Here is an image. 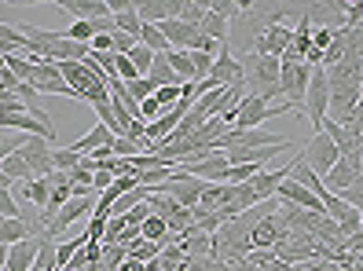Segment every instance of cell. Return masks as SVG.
I'll list each match as a JSON object with an SVG mask.
<instances>
[{"label":"cell","mask_w":363,"mask_h":271,"mask_svg":"<svg viewBox=\"0 0 363 271\" xmlns=\"http://www.w3.org/2000/svg\"><path fill=\"white\" fill-rule=\"evenodd\" d=\"M184 271H213V257H187Z\"/></svg>","instance_id":"40"},{"label":"cell","mask_w":363,"mask_h":271,"mask_svg":"<svg viewBox=\"0 0 363 271\" xmlns=\"http://www.w3.org/2000/svg\"><path fill=\"white\" fill-rule=\"evenodd\" d=\"M290 169H294V161H290V165H283V169H261L257 176L250 180V187L257 191V198H261V202H268V198H275V191H279V183L290 176Z\"/></svg>","instance_id":"14"},{"label":"cell","mask_w":363,"mask_h":271,"mask_svg":"<svg viewBox=\"0 0 363 271\" xmlns=\"http://www.w3.org/2000/svg\"><path fill=\"white\" fill-rule=\"evenodd\" d=\"M206 15H209V4H202V0H180V11H177V18H180L184 26L199 30Z\"/></svg>","instance_id":"19"},{"label":"cell","mask_w":363,"mask_h":271,"mask_svg":"<svg viewBox=\"0 0 363 271\" xmlns=\"http://www.w3.org/2000/svg\"><path fill=\"white\" fill-rule=\"evenodd\" d=\"M8 267V246H0V271Z\"/></svg>","instance_id":"43"},{"label":"cell","mask_w":363,"mask_h":271,"mask_svg":"<svg viewBox=\"0 0 363 271\" xmlns=\"http://www.w3.org/2000/svg\"><path fill=\"white\" fill-rule=\"evenodd\" d=\"M59 11L74 15V23H96V18L111 15V4L106 0H62Z\"/></svg>","instance_id":"13"},{"label":"cell","mask_w":363,"mask_h":271,"mask_svg":"<svg viewBox=\"0 0 363 271\" xmlns=\"http://www.w3.org/2000/svg\"><path fill=\"white\" fill-rule=\"evenodd\" d=\"M81 161H84V158H81V154H74L70 147H55V151H52V165H55V173H74Z\"/></svg>","instance_id":"28"},{"label":"cell","mask_w":363,"mask_h":271,"mask_svg":"<svg viewBox=\"0 0 363 271\" xmlns=\"http://www.w3.org/2000/svg\"><path fill=\"white\" fill-rule=\"evenodd\" d=\"M330 110V85H327V70L323 67H312V81H308V92H305V117L312 121V129L319 132L327 121Z\"/></svg>","instance_id":"3"},{"label":"cell","mask_w":363,"mask_h":271,"mask_svg":"<svg viewBox=\"0 0 363 271\" xmlns=\"http://www.w3.org/2000/svg\"><path fill=\"white\" fill-rule=\"evenodd\" d=\"M96 213V198H74V202H67L59 209V217L48 224V235L52 238H59L62 231H67V227H74L77 220H84V217H92Z\"/></svg>","instance_id":"11"},{"label":"cell","mask_w":363,"mask_h":271,"mask_svg":"<svg viewBox=\"0 0 363 271\" xmlns=\"http://www.w3.org/2000/svg\"><path fill=\"white\" fill-rule=\"evenodd\" d=\"M33 271H59V260H55V242L52 238H40V249H37V264Z\"/></svg>","instance_id":"27"},{"label":"cell","mask_w":363,"mask_h":271,"mask_svg":"<svg viewBox=\"0 0 363 271\" xmlns=\"http://www.w3.org/2000/svg\"><path fill=\"white\" fill-rule=\"evenodd\" d=\"M111 151H114V158H136V154H143V147H140V143L125 139V136H118V139L111 143Z\"/></svg>","instance_id":"37"},{"label":"cell","mask_w":363,"mask_h":271,"mask_svg":"<svg viewBox=\"0 0 363 271\" xmlns=\"http://www.w3.org/2000/svg\"><path fill=\"white\" fill-rule=\"evenodd\" d=\"M125 96H129L133 103H143V99H151V96H155V85H151V77H136L133 85H125Z\"/></svg>","instance_id":"32"},{"label":"cell","mask_w":363,"mask_h":271,"mask_svg":"<svg viewBox=\"0 0 363 271\" xmlns=\"http://www.w3.org/2000/svg\"><path fill=\"white\" fill-rule=\"evenodd\" d=\"M184 92H187V85H162V88H155V99H158L162 110H173L184 99Z\"/></svg>","instance_id":"29"},{"label":"cell","mask_w":363,"mask_h":271,"mask_svg":"<svg viewBox=\"0 0 363 271\" xmlns=\"http://www.w3.org/2000/svg\"><path fill=\"white\" fill-rule=\"evenodd\" d=\"M62 33H67V37L74 40V45H92V37H96L92 23H70V26L62 30Z\"/></svg>","instance_id":"33"},{"label":"cell","mask_w":363,"mask_h":271,"mask_svg":"<svg viewBox=\"0 0 363 271\" xmlns=\"http://www.w3.org/2000/svg\"><path fill=\"white\" fill-rule=\"evenodd\" d=\"M8 187H11V180H8L4 173H0V191H8Z\"/></svg>","instance_id":"44"},{"label":"cell","mask_w":363,"mask_h":271,"mask_svg":"<svg viewBox=\"0 0 363 271\" xmlns=\"http://www.w3.org/2000/svg\"><path fill=\"white\" fill-rule=\"evenodd\" d=\"M279 143H286V136H279V132H264V129H228L213 151H231V147H279Z\"/></svg>","instance_id":"7"},{"label":"cell","mask_w":363,"mask_h":271,"mask_svg":"<svg viewBox=\"0 0 363 271\" xmlns=\"http://www.w3.org/2000/svg\"><path fill=\"white\" fill-rule=\"evenodd\" d=\"M199 33L209 37V40H217V45H228V18H220V15H213V11H209V15L202 18Z\"/></svg>","instance_id":"21"},{"label":"cell","mask_w":363,"mask_h":271,"mask_svg":"<svg viewBox=\"0 0 363 271\" xmlns=\"http://www.w3.org/2000/svg\"><path fill=\"white\" fill-rule=\"evenodd\" d=\"M308 81H312V67L305 59H286L283 70H279V88H283V103L290 110H305V92H308Z\"/></svg>","instance_id":"2"},{"label":"cell","mask_w":363,"mask_h":271,"mask_svg":"<svg viewBox=\"0 0 363 271\" xmlns=\"http://www.w3.org/2000/svg\"><path fill=\"white\" fill-rule=\"evenodd\" d=\"M359 176H363V173H359Z\"/></svg>","instance_id":"46"},{"label":"cell","mask_w":363,"mask_h":271,"mask_svg":"<svg viewBox=\"0 0 363 271\" xmlns=\"http://www.w3.org/2000/svg\"><path fill=\"white\" fill-rule=\"evenodd\" d=\"M0 173H4L11 183H26V180H33V173H30V165L23 161V154H11L4 165H0Z\"/></svg>","instance_id":"24"},{"label":"cell","mask_w":363,"mask_h":271,"mask_svg":"<svg viewBox=\"0 0 363 271\" xmlns=\"http://www.w3.org/2000/svg\"><path fill=\"white\" fill-rule=\"evenodd\" d=\"M4 136H8V132H4V129H0V139H4Z\"/></svg>","instance_id":"45"},{"label":"cell","mask_w":363,"mask_h":271,"mask_svg":"<svg viewBox=\"0 0 363 271\" xmlns=\"http://www.w3.org/2000/svg\"><path fill=\"white\" fill-rule=\"evenodd\" d=\"M0 40H4V45L11 48V52H30V40H26V33L18 30V26H11V23H0Z\"/></svg>","instance_id":"25"},{"label":"cell","mask_w":363,"mask_h":271,"mask_svg":"<svg viewBox=\"0 0 363 271\" xmlns=\"http://www.w3.org/2000/svg\"><path fill=\"white\" fill-rule=\"evenodd\" d=\"M147 77H151L155 88H162V85H184V81L173 74V67H169L165 55H155V67H151V74H147Z\"/></svg>","instance_id":"20"},{"label":"cell","mask_w":363,"mask_h":271,"mask_svg":"<svg viewBox=\"0 0 363 271\" xmlns=\"http://www.w3.org/2000/svg\"><path fill=\"white\" fill-rule=\"evenodd\" d=\"M206 4H209V11L213 15H220V18H228V23H235V18H239L242 15V0H206Z\"/></svg>","instance_id":"30"},{"label":"cell","mask_w":363,"mask_h":271,"mask_svg":"<svg viewBox=\"0 0 363 271\" xmlns=\"http://www.w3.org/2000/svg\"><path fill=\"white\" fill-rule=\"evenodd\" d=\"M52 143L48 139H37V136H26L23 139V147H18V154H23V161L30 165V173H33V180H45V176H52L55 173V165H52Z\"/></svg>","instance_id":"8"},{"label":"cell","mask_w":363,"mask_h":271,"mask_svg":"<svg viewBox=\"0 0 363 271\" xmlns=\"http://www.w3.org/2000/svg\"><path fill=\"white\" fill-rule=\"evenodd\" d=\"M33 235V227L26 217H15V220H0V246H15V242H26Z\"/></svg>","instance_id":"18"},{"label":"cell","mask_w":363,"mask_h":271,"mask_svg":"<svg viewBox=\"0 0 363 271\" xmlns=\"http://www.w3.org/2000/svg\"><path fill=\"white\" fill-rule=\"evenodd\" d=\"M352 183H359V169H356V165H349L345 158H341V161L334 165V169H330V173L323 176V187H327L330 195H341V191H349Z\"/></svg>","instance_id":"15"},{"label":"cell","mask_w":363,"mask_h":271,"mask_svg":"<svg viewBox=\"0 0 363 271\" xmlns=\"http://www.w3.org/2000/svg\"><path fill=\"white\" fill-rule=\"evenodd\" d=\"M334 37H337V30H330V26L312 30V48H315V52H327V48L334 45Z\"/></svg>","instance_id":"39"},{"label":"cell","mask_w":363,"mask_h":271,"mask_svg":"<svg viewBox=\"0 0 363 271\" xmlns=\"http://www.w3.org/2000/svg\"><path fill=\"white\" fill-rule=\"evenodd\" d=\"M187 55H191V67H195V85H199V81H206L209 70H213V55L209 52H187Z\"/></svg>","instance_id":"34"},{"label":"cell","mask_w":363,"mask_h":271,"mask_svg":"<svg viewBox=\"0 0 363 271\" xmlns=\"http://www.w3.org/2000/svg\"><path fill=\"white\" fill-rule=\"evenodd\" d=\"M147 217H151V198H147V202H140V205H133V209L125 213V224H129V227H136V231H140V224H143Z\"/></svg>","instance_id":"38"},{"label":"cell","mask_w":363,"mask_h":271,"mask_svg":"<svg viewBox=\"0 0 363 271\" xmlns=\"http://www.w3.org/2000/svg\"><path fill=\"white\" fill-rule=\"evenodd\" d=\"M30 88H33L37 96H70V99H74L70 85H67V81H62V74H59V62H37Z\"/></svg>","instance_id":"10"},{"label":"cell","mask_w":363,"mask_h":271,"mask_svg":"<svg viewBox=\"0 0 363 271\" xmlns=\"http://www.w3.org/2000/svg\"><path fill=\"white\" fill-rule=\"evenodd\" d=\"M129 59H133V67H136L140 77H147V74H151V67H155V52H151V48H143L140 40H136V48L129 52Z\"/></svg>","instance_id":"31"},{"label":"cell","mask_w":363,"mask_h":271,"mask_svg":"<svg viewBox=\"0 0 363 271\" xmlns=\"http://www.w3.org/2000/svg\"><path fill=\"white\" fill-rule=\"evenodd\" d=\"M37 249H40L37 238H26V242L8 246V271H33V264H37Z\"/></svg>","instance_id":"16"},{"label":"cell","mask_w":363,"mask_h":271,"mask_svg":"<svg viewBox=\"0 0 363 271\" xmlns=\"http://www.w3.org/2000/svg\"><path fill=\"white\" fill-rule=\"evenodd\" d=\"M363 26V0H345V30Z\"/></svg>","instance_id":"36"},{"label":"cell","mask_w":363,"mask_h":271,"mask_svg":"<svg viewBox=\"0 0 363 271\" xmlns=\"http://www.w3.org/2000/svg\"><path fill=\"white\" fill-rule=\"evenodd\" d=\"M275 114H290L286 103H264L257 96H246L239 107H235V125L231 129H261V125Z\"/></svg>","instance_id":"4"},{"label":"cell","mask_w":363,"mask_h":271,"mask_svg":"<svg viewBox=\"0 0 363 271\" xmlns=\"http://www.w3.org/2000/svg\"><path fill=\"white\" fill-rule=\"evenodd\" d=\"M242 74H246V96H257L264 103H283V88H279V70L283 62L272 55H242Z\"/></svg>","instance_id":"1"},{"label":"cell","mask_w":363,"mask_h":271,"mask_svg":"<svg viewBox=\"0 0 363 271\" xmlns=\"http://www.w3.org/2000/svg\"><path fill=\"white\" fill-rule=\"evenodd\" d=\"M118 271H147V264H143V260H136V257H125V260L118 264Z\"/></svg>","instance_id":"42"},{"label":"cell","mask_w":363,"mask_h":271,"mask_svg":"<svg viewBox=\"0 0 363 271\" xmlns=\"http://www.w3.org/2000/svg\"><path fill=\"white\" fill-rule=\"evenodd\" d=\"M180 173L199 176V180H206V183H224L228 154H224V151H209V154H202V158H195V161H184V165H180Z\"/></svg>","instance_id":"9"},{"label":"cell","mask_w":363,"mask_h":271,"mask_svg":"<svg viewBox=\"0 0 363 271\" xmlns=\"http://www.w3.org/2000/svg\"><path fill=\"white\" fill-rule=\"evenodd\" d=\"M301 158H305V165H308V169H312L319 180H323V176L334 169V165L341 161V154H337V147H334V139H330L327 132H315V136L308 139V147L301 151Z\"/></svg>","instance_id":"6"},{"label":"cell","mask_w":363,"mask_h":271,"mask_svg":"<svg viewBox=\"0 0 363 271\" xmlns=\"http://www.w3.org/2000/svg\"><path fill=\"white\" fill-rule=\"evenodd\" d=\"M15 217H23V205L11 198V187H8V191H0V220H15Z\"/></svg>","instance_id":"35"},{"label":"cell","mask_w":363,"mask_h":271,"mask_svg":"<svg viewBox=\"0 0 363 271\" xmlns=\"http://www.w3.org/2000/svg\"><path fill=\"white\" fill-rule=\"evenodd\" d=\"M294 45V26H272L257 37L253 45V55H272V59H283Z\"/></svg>","instance_id":"12"},{"label":"cell","mask_w":363,"mask_h":271,"mask_svg":"<svg viewBox=\"0 0 363 271\" xmlns=\"http://www.w3.org/2000/svg\"><path fill=\"white\" fill-rule=\"evenodd\" d=\"M111 143H114V132H111V129H103V125L96 121V129H92V132H84L77 143H70V151L81 154V158H92L99 147H111Z\"/></svg>","instance_id":"17"},{"label":"cell","mask_w":363,"mask_h":271,"mask_svg":"<svg viewBox=\"0 0 363 271\" xmlns=\"http://www.w3.org/2000/svg\"><path fill=\"white\" fill-rule=\"evenodd\" d=\"M155 191H158V195H169L173 202L187 205V209H195V205H199V198H202V191H206V180H199V176H187V173H180V165H177V173L169 176L165 183H158Z\"/></svg>","instance_id":"5"},{"label":"cell","mask_w":363,"mask_h":271,"mask_svg":"<svg viewBox=\"0 0 363 271\" xmlns=\"http://www.w3.org/2000/svg\"><path fill=\"white\" fill-rule=\"evenodd\" d=\"M48 198H52V187H48V180H26V202L33 205V213L45 209Z\"/></svg>","instance_id":"22"},{"label":"cell","mask_w":363,"mask_h":271,"mask_svg":"<svg viewBox=\"0 0 363 271\" xmlns=\"http://www.w3.org/2000/svg\"><path fill=\"white\" fill-rule=\"evenodd\" d=\"M89 48H92V52H114L111 37H103V33H99V37H92V45H89Z\"/></svg>","instance_id":"41"},{"label":"cell","mask_w":363,"mask_h":271,"mask_svg":"<svg viewBox=\"0 0 363 271\" xmlns=\"http://www.w3.org/2000/svg\"><path fill=\"white\" fill-rule=\"evenodd\" d=\"M140 238H147V242H158V246H162V242L169 238V224H165L162 217H155V213H151V217H147V220L140 224Z\"/></svg>","instance_id":"23"},{"label":"cell","mask_w":363,"mask_h":271,"mask_svg":"<svg viewBox=\"0 0 363 271\" xmlns=\"http://www.w3.org/2000/svg\"><path fill=\"white\" fill-rule=\"evenodd\" d=\"M8 70H11V74H15L18 81H23V85H30V81H33V70H37V67H33V62H30V59H26L23 52H11V55H8Z\"/></svg>","instance_id":"26"}]
</instances>
